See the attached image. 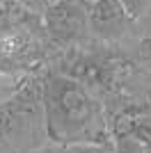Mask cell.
<instances>
[{"mask_svg":"<svg viewBox=\"0 0 151 153\" xmlns=\"http://www.w3.org/2000/svg\"><path fill=\"white\" fill-rule=\"evenodd\" d=\"M44 133L60 146H105L110 142L105 105L73 76L50 71L41 78Z\"/></svg>","mask_w":151,"mask_h":153,"instance_id":"obj_1","label":"cell"},{"mask_svg":"<svg viewBox=\"0 0 151 153\" xmlns=\"http://www.w3.org/2000/svg\"><path fill=\"white\" fill-rule=\"evenodd\" d=\"M41 25L55 48H78L92 41L89 0H53L41 12Z\"/></svg>","mask_w":151,"mask_h":153,"instance_id":"obj_2","label":"cell"},{"mask_svg":"<svg viewBox=\"0 0 151 153\" xmlns=\"http://www.w3.org/2000/svg\"><path fill=\"white\" fill-rule=\"evenodd\" d=\"M55 46L48 41L44 25L28 27L0 39V71L9 76H34Z\"/></svg>","mask_w":151,"mask_h":153,"instance_id":"obj_3","label":"cell"},{"mask_svg":"<svg viewBox=\"0 0 151 153\" xmlns=\"http://www.w3.org/2000/svg\"><path fill=\"white\" fill-rule=\"evenodd\" d=\"M135 19L121 0H89V32L105 44H117L133 32Z\"/></svg>","mask_w":151,"mask_h":153,"instance_id":"obj_4","label":"cell"},{"mask_svg":"<svg viewBox=\"0 0 151 153\" xmlns=\"http://www.w3.org/2000/svg\"><path fill=\"white\" fill-rule=\"evenodd\" d=\"M37 25H41V14H34L32 9L14 2V0H5L0 5V39Z\"/></svg>","mask_w":151,"mask_h":153,"instance_id":"obj_5","label":"cell"},{"mask_svg":"<svg viewBox=\"0 0 151 153\" xmlns=\"http://www.w3.org/2000/svg\"><path fill=\"white\" fill-rule=\"evenodd\" d=\"M32 76H9V73H2L0 71V105L7 101H12L14 96L19 94L21 89L25 87V82L30 80Z\"/></svg>","mask_w":151,"mask_h":153,"instance_id":"obj_6","label":"cell"},{"mask_svg":"<svg viewBox=\"0 0 151 153\" xmlns=\"http://www.w3.org/2000/svg\"><path fill=\"white\" fill-rule=\"evenodd\" d=\"M121 5L126 7V12L131 14L135 21L151 12V0H121Z\"/></svg>","mask_w":151,"mask_h":153,"instance_id":"obj_7","label":"cell"},{"mask_svg":"<svg viewBox=\"0 0 151 153\" xmlns=\"http://www.w3.org/2000/svg\"><path fill=\"white\" fill-rule=\"evenodd\" d=\"M14 2H19V5H23V7H28V9H32L34 14H41L46 9V0H14Z\"/></svg>","mask_w":151,"mask_h":153,"instance_id":"obj_8","label":"cell"},{"mask_svg":"<svg viewBox=\"0 0 151 153\" xmlns=\"http://www.w3.org/2000/svg\"><path fill=\"white\" fill-rule=\"evenodd\" d=\"M2 2H5V0H0V5H2Z\"/></svg>","mask_w":151,"mask_h":153,"instance_id":"obj_9","label":"cell"},{"mask_svg":"<svg viewBox=\"0 0 151 153\" xmlns=\"http://www.w3.org/2000/svg\"><path fill=\"white\" fill-rule=\"evenodd\" d=\"M46 2H53V0H46Z\"/></svg>","mask_w":151,"mask_h":153,"instance_id":"obj_10","label":"cell"}]
</instances>
